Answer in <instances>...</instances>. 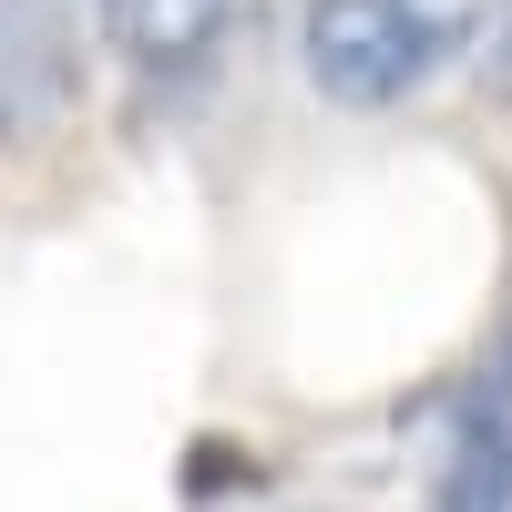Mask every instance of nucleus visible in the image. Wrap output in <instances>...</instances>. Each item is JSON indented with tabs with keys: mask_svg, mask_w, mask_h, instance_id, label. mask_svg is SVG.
Segmentation results:
<instances>
[{
	"mask_svg": "<svg viewBox=\"0 0 512 512\" xmlns=\"http://www.w3.org/2000/svg\"><path fill=\"white\" fill-rule=\"evenodd\" d=\"M420 512H512V338H502V359H482L472 390H461L451 451H441Z\"/></svg>",
	"mask_w": 512,
	"mask_h": 512,
	"instance_id": "7ed1b4c3",
	"label": "nucleus"
},
{
	"mask_svg": "<svg viewBox=\"0 0 512 512\" xmlns=\"http://www.w3.org/2000/svg\"><path fill=\"white\" fill-rule=\"evenodd\" d=\"M482 82H492V103H512V11H502V31H492V52H482Z\"/></svg>",
	"mask_w": 512,
	"mask_h": 512,
	"instance_id": "39448f33",
	"label": "nucleus"
},
{
	"mask_svg": "<svg viewBox=\"0 0 512 512\" xmlns=\"http://www.w3.org/2000/svg\"><path fill=\"white\" fill-rule=\"evenodd\" d=\"M226 11H236V0H93L103 41H113L123 62H144V72H175V62H195L205 41L226 31Z\"/></svg>",
	"mask_w": 512,
	"mask_h": 512,
	"instance_id": "20e7f679",
	"label": "nucleus"
},
{
	"mask_svg": "<svg viewBox=\"0 0 512 512\" xmlns=\"http://www.w3.org/2000/svg\"><path fill=\"white\" fill-rule=\"evenodd\" d=\"M82 103V0H0V144H31Z\"/></svg>",
	"mask_w": 512,
	"mask_h": 512,
	"instance_id": "f03ea898",
	"label": "nucleus"
},
{
	"mask_svg": "<svg viewBox=\"0 0 512 512\" xmlns=\"http://www.w3.org/2000/svg\"><path fill=\"white\" fill-rule=\"evenodd\" d=\"M472 41H482V0H308L297 62H308V82L328 103L379 113V103L420 93Z\"/></svg>",
	"mask_w": 512,
	"mask_h": 512,
	"instance_id": "f257e3e1",
	"label": "nucleus"
}]
</instances>
